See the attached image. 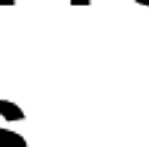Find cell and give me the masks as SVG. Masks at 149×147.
<instances>
[{
	"mask_svg": "<svg viewBox=\"0 0 149 147\" xmlns=\"http://www.w3.org/2000/svg\"><path fill=\"white\" fill-rule=\"evenodd\" d=\"M0 116L8 118V121H24V110L10 100H0ZM0 147H29V145H26V139L21 134L0 129Z\"/></svg>",
	"mask_w": 149,
	"mask_h": 147,
	"instance_id": "6da1fadb",
	"label": "cell"
},
{
	"mask_svg": "<svg viewBox=\"0 0 149 147\" xmlns=\"http://www.w3.org/2000/svg\"><path fill=\"white\" fill-rule=\"evenodd\" d=\"M16 0H0V5H13Z\"/></svg>",
	"mask_w": 149,
	"mask_h": 147,
	"instance_id": "3957f363",
	"label": "cell"
},
{
	"mask_svg": "<svg viewBox=\"0 0 149 147\" xmlns=\"http://www.w3.org/2000/svg\"><path fill=\"white\" fill-rule=\"evenodd\" d=\"M92 0H71V5H89Z\"/></svg>",
	"mask_w": 149,
	"mask_h": 147,
	"instance_id": "7a4b0ae2",
	"label": "cell"
},
{
	"mask_svg": "<svg viewBox=\"0 0 149 147\" xmlns=\"http://www.w3.org/2000/svg\"><path fill=\"white\" fill-rule=\"evenodd\" d=\"M136 3H139V0H136Z\"/></svg>",
	"mask_w": 149,
	"mask_h": 147,
	"instance_id": "277c9868",
	"label": "cell"
}]
</instances>
